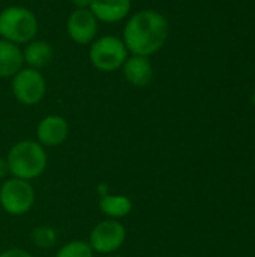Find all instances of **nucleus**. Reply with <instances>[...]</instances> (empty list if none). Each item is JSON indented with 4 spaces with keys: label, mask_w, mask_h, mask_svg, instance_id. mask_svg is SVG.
<instances>
[{
    "label": "nucleus",
    "mask_w": 255,
    "mask_h": 257,
    "mask_svg": "<svg viewBox=\"0 0 255 257\" xmlns=\"http://www.w3.org/2000/svg\"><path fill=\"white\" fill-rule=\"evenodd\" d=\"M168 35L170 23L164 14L155 9H141L126 18L120 38L129 54L150 57L165 45Z\"/></svg>",
    "instance_id": "1"
},
{
    "label": "nucleus",
    "mask_w": 255,
    "mask_h": 257,
    "mask_svg": "<svg viewBox=\"0 0 255 257\" xmlns=\"http://www.w3.org/2000/svg\"><path fill=\"white\" fill-rule=\"evenodd\" d=\"M5 158L12 178L30 182L42 176L48 166L47 149L36 140H20L14 143Z\"/></svg>",
    "instance_id": "2"
},
{
    "label": "nucleus",
    "mask_w": 255,
    "mask_h": 257,
    "mask_svg": "<svg viewBox=\"0 0 255 257\" xmlns=\"http://www.w3.org/2000/svg\"><path fill=\"white\" fill-rule=\"evenodd\" d=\"M39 21L26 6L11 5L0 11V38L17 45H26L36 38Z\"/></svg>",
    "instance_id": "3"
},
{
    "label": "nucleus",
    "mask_w": 255,
    "mask_h": 257,
    "mask_svg": "<svg viewBox=\"0 0 255 257\" xmlns=\"http://www.w3.org/2000/svg\"><path fill=\"white\" fill-rule=\"evenodd\" d=\"M129 51L120 36L104 35L98 36L89 45V60L92 66L101 72L120 71Z\"/></svg>",
    "instance_id": "4"
},
{
    "label": "nucleus",
    "mask_w": 255,
    "mask_h": 257,
    "mask_svg": "<svg viewBox=\"0 0 255 257\" xmlns=\"http://www.w3.org/2000/svg\"><path fill=\"white\" fill-rule=\"evenodd\" d=\"M35 200L36 193L30 181L11 176L0 185V206L9 215H26L32 211Z\"/></svg>",
    "instance_id": "5"
},
{
    "label": "nucleus",
    "mask_w": 255,
    "mask_h": 257,
    "mask_svg": "<svg viewBox=\"0 0 255 257\" xmlns=\"http://www.w3.org/2000/svg\"><path fill=\"white\" fill-rule=\"evenodd\" d=\"M11 90L20 104L33 107L45 98L47 80L41 71L23 66L11 78Z\"/></svg>",
    "instance_id": "6"
},
{
    "label": "nucleus",
    "mask_w": 255,
    "mask_h": 257,
    "mask_svg": "<svg viewBox=\"0 0 255 257\" xmlns=\"http://www.w3.org/2000/svg\"><path fill=\"white\" fill-rule=\"evenodd\" d=\"M126 241V227L119 220H104L98 223L89 235V245L95 254H113L123 247Z\"/></svg>",
    "instance_id": "7"
},
{
    "label": "nucleus",
    "mask_w": 255,
    "mask_h": 257,
    "mask_svg": "<svg viewBox=\"0 0 255 257\" xmlns=\"http://www.w3.org/2000/svg\"><path fill=\"white\" fill-rule=\"evenodd\" d=\"M66 33L78 45H90L99 33V21L90 9H74L66 18Z\"/></svg>",
    "instance_id": "8"
},
{
    "label": "nucleus",
    "mask_w": 255,
    "mask_h": 257,
    "mask_svg": "<svg viewBox=\"0 0 255 257\" xmlns=\"http://www.w3.org/2000/svg\"><path fill=\"white\" fill-rule=\"evenodd\" d=\"M69 136V123L60 114H48L42 117L36 126V142L47 148H57L66 142Z\"/></svg>",
    "instance_id": "9"
},
{
    "label": "nucleus",
    "mask_w": 255,
    "mask_h": 257,
    "mask_svg": "<svg viewBox=\"0 0 255 257\" xmlns=\"http://www.w3.org/2000/svg\"><path fill=\"white\" fill-rule=\"evenodd\" d=\"M123 77L128 84L134 87H146L153 80V63L150 57L129 54L122 66Z\"/></svg>",
    "instance_id": "10"
},
{
    "label": "nucleus",
    "mask_w": 255,
    "mask_h": 257,
    "mask_svg": "<svg viewBox=\"0 0 255 257\" xmlns=\"http://www.w3.org/2000/svg\"><path fill=\"white\" fill-rule=\"evenodd\" d=\"M89 9L99 23L116 24L131 15L132 0H92Z\"/></svg>",
    "instance_id": "11"
},
{
    "label": "nucleus",
    "mask_w": 255,
    "mask_h": 257,
    "mask_svg": "<svg viewBox=\"0 0 255 257\" xmlns=\"http://www.w3.org/2000/svg\"><path fill=\"white\" fill-rule=\"evenodd\" d=\"M23 62L24 66L32 68V69H38L41 71L42 68L48 66L50 62L54 57V50L53 45L48 41L44 39H32L30 42H27L23 48Z\"/></svg>",
    "instance_id": "12"
},
{
    "label": "nucleus",
    "mask_w": 255,
    "mask_h": 257,
    "mask_svg": "<svg viewBox=\"0 0 255 257\" xmlns=\"http://www.w3.org/2000/svg\"><path fill=\"white\" fill-rule=\"evenodd\" d=\"M23 66L21 47L0 38V78H12Z\"/></svg>",
    "instance_id": "13"
},
{
    "label": "nucleus",
    "mask_w": 255,
    "mask_h": 257,
    "mask_svg": "<svg viewBox=\"0 0 255 257\" xmlns=\"http://www.w3.org/2000/svg\"><path fill=\"white\" fill-rule=\"evenodd\" d=\"M98 205L101 212L110 220H122L134 209L132 200L123 194H104Z\"/></svg>",
    "instance_id": "14"
},
{
    "label": "nucleus",
    "mask_w": 255,
    "mask_h": 257,
    "mask_svg": "<svg viewBox=\"0 0 255 257\" xmlns=\"http://www.w3.org/2000/svg\"><path fill=\"white\" fill-rule=\"evenodd\" d=\"M56 257H95V251L92 250L87 241L75 239L63 244L57 250Z\"/></svg>",
    "instance_id": "15"
},
{
    "label": "nucleus",
    "mask_w": 255,
    "mask_h": 257,
    "mask_svg": "<svg viewBox=\"0 0 255 257\" xmlns=\"http://www.w3.org/2000/svg\"><path fill=\"white\" fill-rule=\"evenodd\" d=\"M32 239L38 247L48 248L56 244L57 235H56V230L51 227H36L32 232Z\"/></svg>",
    "instance_id": "16"
},
{
    "label": "nucleus",
    "mask_w": 255,
    "mask_h": 257,
    "mask_svg": "<svg viewBox=\"0 0 255 257\" xmlns=\"http://www.w3.org/2000/svg\"><path fill=\"white\" fill-rule=\"evenodd\" d=\"M0 257H35L32 253L23 250V248H9L0 253Z\"/></svg>",
    "instance_id": "17"
},
{
    "label": "nucleus",
    "mask_w": 255,
    "mask_h": 257,
    "mask_svg": "<svg viewBox=\"0 0 255 257\" xmlns=\"http://www.w3.org/2000/svg\"><path fill=\"white\" fill-rule=\"evenodd\" d=\"M71 3L74 5V9H89L92 0H71Z\"/></svg>",
    "instance_id": "18"
},
{
    "label": "nucleus",
    "mask_w": 255,
    "mask_h": 257,
    "mask_svg": "<svg viewBox=\"0 0 255 257\" xmlns=\"http://www.w3.org/2000/svg\"><path fill=\"white\" fill-rule=\"evenodd\" d=\"M8 175H11L9 167H8V161H6V158H0V179L6 178Z\"/></svg>",
    "instance_id": "19"
},
{
    "label": "nucleus",
    "mask_w": 255,
    "mask_h": 257,
    "mask_svg": "<svg viewBox=\"0 0 255 257\" xmlns=\"http://www.w3.org/2000/svg\"><path fill=\"white\" fill-rule=\"evenodd\" d=\"M252 104H254V107H255V90H254V93H252Z\"/></svg>",
    "instance_id": "20"
},
{
    "label": "nucleus",
    "mask_w": 255,
    "mask_h": 257,
    "mask_svg": "<svg viewBox=\"0 0 255 257\" xmlns=\"http://www.w3.org/2000/svg\"><path fill=\"white\" fill-rule=\"evenodd\" d=\"M107 257H122V256H116V254H108Z\"/></svg>",
    "instance_id": "21"
}]
</instances>
